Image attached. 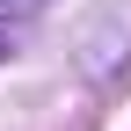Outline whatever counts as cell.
<instances>
[{
  "label": "cell",
  "mask_w": 131,
  "mask_h": 131,
  "mask_svg": "<svg viewBox=\"0 0 131 131\" xmlns=\"http://www.w3.org/2000/svg\"><path fill=\"white\" fill-rule=\"evenodd\" d=\"M0 58H7V37H0Z\"/></svg>",
  "instance_id": "3957f363"
},
{
  "label": "cell",
  "mask_w": 131,
  "mask_h": 131,
  "mask_svg": "<svg viewBox=\"0 0 131 131\" xmlns=\"http://www.w3.org/2000/svg\"><path fill=\"white\" fill-rule=\"evenodd\" d=\"M29 15H44V0H0V22H29Z\"/></svg>",
  "instance_id": "7a4b0ae2"
},
{
  "label": "cell",
  "mask_w": 131,
  "mask_h": 131,
  "mask_svg": "<svg viewBox=\"0 0 131 131\" xmlns=\"http://www.w3.org/2000/svg\"><path fill=\"white\" fill-rule=\"evenodd\" d=\"M80 73L95 88H117L131 80V0H102L80 29Z\"/></svg>",
  "instance_id": "6da1fadb"
}]
</instances>
